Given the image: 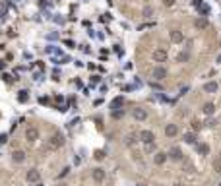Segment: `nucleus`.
<instances>
[{"mask_svg": "<svg viewBox=\"0 0 221 186\" xmlns=\"http://www.w3.org/2000/svg\"><path fill=\"white\" fill-rule=\"evenodd\" d=\"M4 66H6V64H4V62H0V70H4Z\"/></svg>", "mask_w": 221, "mask_h": 186, "instance_id": "nucleus-30", "label": "nucleus"}, {"mask_svg": "<svg viewBox=\"0 0 221 186\" xmlns=\"http://www.w3.org/2000/svg\"><path fill=\"white\" fill-rule=\"evenodd\" d=\"M62 146H64V136L60 132L50 136V140H49V144H47L49 149H58V147H62Z\"/></svg>", "mask_w": 221, "mask_h": 186, "instance_id": "nucleus-1", "label": "nucleus"}, {"mask_svg": "<svg viewBox=\"0 0 221 186\" xmlns=\"http://www.w3.org/2000/svg\"><path fill=\"white\" fill-rule=\"evenodd\" d=\"M18 99H20L21 103H25V101H27V91H20V97H18Z\"/></svg>", "mask_w": 221, "mask_h": 186, "instance_id": "nucleus-23", "label": "nucleus"}, {"mask_svg": "<svg viewBox=\"0 0 221 186\" xmlns=\"http://www.w3.org/2000/svg\"><path fill=\"white\" fill-rule=\"evenodd\" d=\"M12 161L14 163H24L25 161V153L21 151V149H16V151L12 153Z\"/></svg>", "mask_w": 221, "mask_h": 186, "instance_id": "nucleus-10", "label": "nucleus"}, {"mask_svg": "<svg viewBox=\"0 0 221 186\" xmlns=\"http://www.w3.org/2000/svg\"><path fill=\"white\" fill-rule=\"evenodd\" d=\"M25 178H27V182H39L41 173H39L37 169H29V171H27V175H25Z\"/></svg>", "mask_w": 221, "mask_h": 186, "instance_id": "nucleus-4", "label": "nucleus"}, {"mask_svg": "<svg viewBox=\"0 0 221 186\" xmlns=\"http://www.w3.org/2000/svg\"><path fill=\"white\" fill-rule=\"evenodd\" d=\"M140 140H142L144 144H153V142H155V134L151 130H142L140 132Z\"/></svg>", "mask_w": 221, "mask_h": 186, "instance_id": "nucleus-2", "label": "nucleus"}, {"mask_svg": "<svg viewBox=\"0 0 221 186\" xmlns=\"http://www.w3.org/2000/svg\"><path fill=\"white\" fill-rule=\"evenodd\" d=\"M204 91H208V93H215L217 91V83L215 82H208L204 85Z\"/></svg>", "mask_w": 221, "mask_h": 186, "instance_id": "nucleus-15", "label": "nucleus"}, {"mask_svg": "<svg viewBox=\"0 0 221 186\" xmlns=\"http://www.w3.org/2000/svg\"><path fill=\"white\" fill-rule=\"evenodd\" d=\"M132 116H134L136 120H145L147 118V112L144 109H134V111H132Z\"/></svg>", "mask_w": 221, "mask_h": 186, "instance_id": "nucleus-12", "label": "nucleus"}, {"mask_svg": "<svg viewBox=\"0 0 221 186\" xmlns=\"http://www.w3.org/2000/svg\"><path fill=\"white\" fill-rule=\"evenodd\" d=\"M184 142H186V144H196V136L194 134H184Z\"/></svg>", "mask_w": 221, "mask_h": 186, "instance_id": "nucleus-19", "label": "nucleus"}, {"mask_svg": "<svg viewBox=\"0 0 221 186\" xmlns=\"http://www.w3.org/2000/svg\"><path fill=\"white\" fill-rule=\"evenodd\" d=\"M196 27L198 29H206V27H208V19H204V18L196 19Z\"/></svg>", "mask_w": 221, "mask_h": 186, "instance_id": "nucleus-17", "label": "nucleus"}, {"mask_svg": "<svg viewBox=\"0 0 221 186\" xmlns=\"http://www.w3.org/2000/svg\"><path fill=\"white\" fill-rule=\"evenodd\" d=\"M169 159V153H163V151H157L155 153V157H153V163L155 165H163V163Z\"/></svg>", "mask_w": 221, "mask_h": 186, "instance_id": "nucleus-8", "label": "nucleus"}, {"mask_svg": "<svg viewBox=\"0 0 221 186\" xmlns=\"http://www.w3.org/2000/svg\"><path fill=\"white\" fill-rule=\"evenodd\" d=\"M171 41H173V43H182V41H184L182 31H171Z\"/></svg>", "mask_w": 221, "mask_h": 186, "instance_id": "nucleus-13", "label": "nucleus"}, {"mask_svg": "<svg viewBox=\"0 0 221 186\" xmlns=\"http://www.w3.org/2000/svg\"><path fill=\"white\" fill-rule=\"evenodd\" d=\"M198 151H200L202 155H208V153H210V147H208V144H200V146H198Z\"/></svg>", "mask_w": 221, "mask_h": 186, "instance_id": "nucleus-18", "label": "nucleus"}, {"mask_svg": "<svg viewBox=\"0 0 221 186\" xmlns=\"http://www.w3.org/2000/svg\"><path fill=\"white\" fill-rule=\"evenodd\" d=\"M169 157H171L173 161H180V159H182V151H180V147H171V151H169Z\"/></svg>", "mask_w": 221, "mask_h": 186, "instance_id": "nucleus-11", "label": "nucleus"}, {"mask_svg": "<svg viewBox=\"0 0 221 186\" xmlns=\"http://www.w3.org/2000/svg\"><path fill=\"white\" fill-rule=\"evenodd\" d=\"M151 76H153V80L161 82V80H165V78H167V70L163 66H155V68H153V72H151Z\"/></svg>", "mask_w": 221, "mask_h": 186, "instance_id": "nucleus-3", "label": "nucleus"}, {"mask_svg": "<svg viewBox=\"0 0 221 186\" xmlns=\"http://www.w3.org/2000/svg\"><path fill=\"white\" fill-rule=\"evenodd\" d=\"M58 186H68V184H58Z\"/></svg>", "mask_w": 221, "mask_h": 186, "instance_id": "nucleus-32", "label": "nucleus"}, {"mask_svg": "<svg viewBox=\"0 0 221 186\" xmlns=\"http://www.w3.org/2000/svg\"><path fill=\"white\" fill-rule=\"evenodd\" d=\"M144 16H145V18H150V16H151V8H150V6H147V8L144 10Z\"/></svg>", "mask_w": 221, "mask_h": 186, "instance_id": "nucleus-26", "label": "nucleus"}, {"mask_svg": "<svg viewBox=\"0 0 221 186\" xmlns=\"http://www.w3.org/2000/svg\"><path fill=\"white\" fill-rule=\"evenodd\" d=\"M200 12H202L204 16H206V14H210V8H208V6H202V8H200Z\"/></svg>", "mask_w": 221, "mask_h": 186, "instance_id": "nucleus-27", "label": "nucleus"}, {"mask_svg": "<svg viewBox=\"0 0 221 186\" xmlns=\"http://www.w3.org/2000/svg\"><path fill=\"white\" fill-rule=\"evenodd\" d=\"M95 159H97V161L105 159V151H101V149H99V151H95Z\"/></svg>", "mask_w": 221, "mask_h": 186, "instance_id": "nucleus-24", "label": "nucleus"}, {"mask_svg": "<svg viewBox=\"0 0 221 186\" xmlns=\"http://www.w3.org/2000/svg\"><path fill=\"white\" fill-rule=\"evenodd\" d=\"M134 142H136V136H128V138H126V144H128V146H132Z\"/></svg>", "mask_w": 221, "mask_h": 186, "instance_id": "nucleus-25", "label": "nucleus"}, {"mask_svg": "<svg viewBox=\"0 0 221 186\" xmlns=\"http://www.w3.org/2000/svg\"><path fill=\"white\" fill-rule=\"evenodd\" d=\"M213 169H215V173H221V155H219V159L213 163Z\"/></svg>", "mask_w": 221, "mask_h": 186, "instance_id": "nucleus-22", "label": "nucleus"}, {"mask_svg": "<svg viewBox=\"0 0 221 186\" xmlns=\"http://www.w3.org/2000/svg\"><path fill=\"white\" fill-rule=\"evenodd\" d=\"M68 171H70V169H64V171H62V173H60V175H58V178H62V176H66V175H68Z\"/></svg>", "mask_w": 221, "mask_h": 186, "instance_id": "nucleus-29", "label": "nucleus"}, {"mask_svg": "<svg viewBox=\"0 0 221 186\" xmlns=\"http://www.w3.org/2000/svg\"><path fill=\"white\" fill-rule=\"evenodd\" d=\"M91 176H93L95 182H103V180H105V171H103V169H93Z\"/></svg>", "mask_w": 221, "mask_h": 186, "instance_id": "nucleus-9", "label": "nucleus"}, {"mask_svg": "<svg viewBox=\"0 0 221 186\" xmlns=\"http://www.w3.org/2000/svg\"><path fill=\"white\" fill-rule=\"evenodd\" d=\"M25 138H27V142H35L37 138H39V130H37L35 126H29L25 130Z\"/></svg>", "mask_w": 221, "mask_h": 186, "instance_id": "nucleus-5", "label": "nucleus"}, {"mask_svg": "<svg viewBox=\"0 0 221 186\" xmlns=\"http://www.w3.org/2000/svg\"><path fill=\"white\" fill-rule=\"evenodd\" d=\"M217 62H219V64H221V54H219V56H217Z\"/></svg>", "mask_w": 221, "mask_h": 186, "instance_id": "nucleus-31", "label": "nucleus"}, {"mask_svg": "<svg viewBox=\"0 0 221 186\" xmlns=\"http://www.w3.org/2000/svg\"><path fill=\"white\" fill-rule=\"evenodd\" d=\"M153 60H155V62H165L167 60V51H165V49L153 51Z\"/></svg>", "mask_w": 221, "mask_h": 186, "instance_id": "nucleus-6", "label": "nucleus"}, {"mask_svg": "<svg viewBox=\"0 0 221 186\" xmlns=\"http://www.w3.org/2000/svg\"><path fill=\"white\" fill-rule=\"evenodd\" d=\"M213 111H215V105L213 103H206L204 105V112L206 114H213Z\"/></svg>", "mask_w": 221, "mask_h": 186, "instance_id": "nucleus-16", "label": "nucleus"}, {"mask_svg": "<svg viewBox=\"0 0 221 186\" xmlns=\"http://www.w3.org/2000/svg\"><path fill=\"white\" fill-rule=\"evenodd\" d=\"M122 116H124V111H122V109L113 111V118H122Z\"/></svg>", "mask_w": 221, "mask_h": 186, "instance_id": "nucleus-21", "label": "nucleus"}, {"mask_svg": "<svg viewBox=\"0 0 221 186\" xmlns=\"http://www.w3.org/2000/svg\"><path fill=\"white\" fill-rule=\"evenodd\" d=\"M122 105H124V99L122 97H116V99H113V103H110V109L116 111V109H120Z\"/></svg>", "mask_w": 221, "mask_h": 186, "instance_id": "nucleus-14", "label": "nucleus"}, {"mask_svg": "<svg viewBox=\"0 0 221 186\" xmlns=\"http://www.w3.org/2000/svg\"><path fill=\"white\" fill-rule=\"evenodd\" d=\"M163 4H165V6H169V8H171V6L175 4V0H163Z\"/></svg>", "mask_w": 221, "mask_h": 186, "instance_id": "nucleus-28", "label": "nucleus"}, {"mask_svg": "<svg viewBox=\"0 0 221 186\" xmlns=\"http://www.w3.org/2000/svg\"><path fill=\"white\" fill-rule=\"evenodd\" d=\"M188 58H190V54H188V53H180L179 56H176V60H179V62H186Z\"/></svg>", "mask_w": 221, "mask_h": 186, "instance_id": "nucleus-20", "label": "nucleus"}, {"mask_svg": "<svg viewBox=\"0 0 221 186\" xmlns=\"http://www.w3.org/2000/svg\"><path fill=\"white\" fill-rule=\"evenodd\" d=\"M175 186H182V184H175Z\"/></svg>", "mask_w": 221, "mask_h": 186, "instance_id": "nucleus-33", "label": "nucleus"}, {"mask_svg": "<svg viewBox=\"0 0 221 186\" xmlns=\"http://www.w3.org/2000/svg\"><path fill=\"white\" fill-rule=\"evenodd\" d=\"M176 134H179V126L176 124H167L165 126V136L167 138H175Z\"/></svg>", "mask_w": 221, "mask_h": 186, "instance_id": "nucleus-7", "label": "nucleus"}]
</instances>
